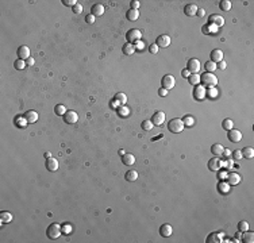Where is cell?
<instances>
[{"instance_id": "d590c367", "label": "cell", "mask_w": 254, "mask_h": 243, "mask_svg": "<svg viewBox=\"0 0 254 243\" xmlns=\"http://www.w3.org/2000/svg\"><path fill=\"white\" fill-rule=\"evenodd\" d=\"M218 30H219V27L218 26H215V24H211V23H208L207 26H205L204 28H203V31L204 33H207V34H214V33H218Z\"/></svg>"}, {"instance_id": "f907efd6", "label": "cell", "mask_w": 254, "mask_h": 243, "mask_svg": "<svg viewBox=\"0 0 254 243\" xmlns=\"http://www.w3.org/2000/svg\"><path fill=\"white\" fill-rule=\"evenodd\" d=\"M130 6H131V10H138L139 6H141V3L138 2V0H132V2L130 3Z\"/></svg>"}, {"instance_id": "ffe728a7", "label": "cell", "mask_w": 254, "mask_h": 243, "mask_svg": "<svg viewBox=\"0 0 254 243\" xmlns=\"http://www.w3.org/2000/svg\"><path fill=\"white\" fill-rule=\"evenodd\" d=\"M223 150H225V147H223V144H220V143H215L214 146L211 147V153H212L215 157L223 155Z\"/></svg>"}, {"instance_id": "816d5d0a", "label": "cell", "mask_w": 254, "mask_h": 243, "mask_svg": "<svg viewBox=\"0 0 254 243\" xmlns=\"http://www.w3.org/2000/svg\"><path fill=\"white\" fill-rule=\"evenodd\" d=\"M135 50L137 49H138V50H143L145 49V43H143V42H142V41H138V42H135Z\"/></svg>"}, {"instance_id": "f6af8a7d", "label": "cell", "mask_w": 254, "mask_h": 243, "mask_svg": "<svg viewBox=\"0 0 254 243\" xmlns=\"http://www.w3.org/2000/svg\"><path fill=\"white\" fill-rule=\"evenodd\" d=\"M207 242H208V243H212V242L218 243V242H222V240H220V239H219V238H218V235H216V234H211V235L208 236Z\"/></svg>"}, {"instance_id": "83f0119b", "label": "cell", "mask_w": 254, "mask_h": 243, "mask_svg": "<svg viewBox=\"0 0 254 243\" xmlns=\"http://www.w3.org/2000/svg\"><path fill=\"white\" fill-rule=\"evenodd\" d=\"M139 18V11L138 10H128L127 11V19L131 20V22H134Z\"/></svg>"}, {"instance_id": "8fae6325", "label": "cell", "mask_w": 254, "mask_h": 243, "mask_svg": "<svg viewBox=\"0 0 254 243\" xmlns=\"http://www.w3.org/2000/svg\"><path fill=\"white\" fill-rule=\"evenodd\" d=\"M152 122H153V124H156V126H161L162 123L165 122V114H163L162 111H156V112L153 114Z\"/></svg>"}, {"instance_id": "4fadbf2b", "label": "cell", "mask_w": 254, "mask_h": 243, "mask_svg": "<svg viewBox=\"0 0 254 243\" xmlns=\"http://www.w3.org/2000/svg\"><path fill=\"white\" fill-rule=\"evenodd\" d=\"M18 57L20 59H29L30 58V49H29V46H20V48L18 49Z\"/></svg>"}, {"instance_id": "1f68e13d", "label": "cell", "mask_w": 254, "mask_h": 243, "mask_svg": "<svg viewBox=\"0 0 254 243\" xmlns=\"http://www.w3.org/2000/svg\"><path fill=\"white\" fill-rule=\"evenodd\" d=\"M242 151V157L243 158H253L254 157V149L253 147H245Z\"/></svg>"}, {"instance_id": "6125c7cd", "label": "cell", "mask_w": 254, "mask_h": 243, "mask_svg": "<svg viewBox=\"0 0 254 243\" xmlns=\"http://www.w3.org/2000/svg\"><path fill=\"white\" fill-rule=\"evenodd\" d=\"M45 157H46V158H51V154L47 151V153H45Z\"/></svg>"}, {"instance_id": "e575fe53", "label": "cell", "mask_w": 254, "mask_h": 243, "mask_svg": "<svg viewBox=\"0 0 254 243\" xmlns=\"http://www.w3.org/2000/svg\"><path fill=\"white\" fill-rule=\"evenodd\" d=\"M219 7H220L222 11H230L231 10V2L230 0H222L219 3Z\"/></svg>"}, {"instance_id": "681fc988", "label": "cell", "mask_w": 254, "mask_h": 243, "mask_svg": "<svg viewBox=\"0 0 254 243\" xmlns=\"http://www.w3.org/2000/svg\"><path fill=\"white\" fill-rule=\"evenodd\" d=\"M85 22H87L88 24H93V23H95V16H93L92 14L87 15V16H85Z\"/></svg>"}, {"instance_id": "f546056e", "label": "cell", "mask_w": 254, "mask_h": 243, "mask_svg": "<svg viewBox=\"0 0 254 243\" xmlns=\"http://www.w3.org/2000/svg\"><path fill=\"white\" fill-rule=\"evenodd\" d=\"M114 100H116L118 101L119 104H122V105H124L127 103V96L124 95V93H122V92H119V93H116L115 95V97H114Z\"/></svg>"}, {"instance_id": "680465c9", "label": "cell", "mask_w": 254, "mask_h": 243, "mask_svg": "<svg viewBox=\"0 0 254 243\" xmlns=\"http://www.w3.org/2000/svg\"><path fill=\"white\" fill-rule=\"evenodd\" d=\"M26 62H27V65H29V66H33L34 63H35V59H34L33 57H30V58H29V59H27V61H26Z\"/></svg>"}, {"instance_id": "d6986e66", "label": "cell", "mask_w": 254, "mask_h": 243, "mask_svg": "<svg viewBox=\"0 0 254 243\" xmlns=\"http://www.w3.org/2000/svg\"><path fill=\"white\" fill-rule=\"evenodd\" d=\"M91 14L95 16V18H96V16H101L104 14V6H103V4H95L91 10Z\"/></svg>"}, {"instance_id": "5b68a950", "label": "cell", "mask_w": 254, "mask_h": 243, "mask_svg": "<svg viewBox=\"0 0 254 243\" xmlns=\"http://www.w3.org/2000/svg\"><path fill=\"white\" fill-rule=\"evenodd\" d=\"M126 38H127V41L130 42V43H132V42H138L142 38V33L138 28H131V30H128L127 31Z\"/></svg>"}, {"instance_id": "9a60e30c", "label": "cell", "mask_w": 254, "mask_h": 243, "mask_svg": "<svg viewBox=\"0 0 254 243\" xmlns=\"http://www.w3.org/2000/svg\"><path fill=\"white\" fill-rule=\"evenodd\" d=\"M211 61H214L215 63L223 61V52L219 49H215L211 52Z\"/></svg>"}, {"instance_id": "db71d44e", "label": "cell", "mask_w": 254, "mask_h": 243, "mask_svg": "<svg viewBox=\"0 0 254 243\" xmlns=\"http://www.w3.org/2000/svg\"><path fill=\"white\" fill-rule=\"evenodd\" d=\"M216 66H218V69L225 70V69H226V66H227V63H226L225 61H220V62H218V63H216Z\"/></svg>"}, {"instance_id": "3957f363", "label": "cell", "mask_w": 254, "mask_h": 243, "mask_svg": "<svg viewBox=\"0 0 254 243\" xmlns=\"http://www.w3.org/2000/svg\"><path fill=\"white\" fill-rule=\"evenodd\" d=\"M200 83H203L205 87H215L218 84V77L214 73H203V76H200Z\"/></svg>"}, {"instance_id": "7a4b0ae2", "label": "cell", "mask_w": 254, "mask_h": 243, "mask_svg": "<svg viewBox=\"0 0 254 243\" xmlns=\"http://www.w3.org/2000/svg\"><path fill=\"white\" fill-rule=\"evenodd\" d=\"M61 225L58 223H51L49 227L46 230V234H47V238L50 239H57V238L61 236Z\"/></svg>"}, {"instance_id": "4316f807", "label": "cell", "mask_w": 254, "mask_h": 243, "mask_svg": "<svg viewBox=\"0 0 254 243\" xmlns=\"http://www.w3.org/2000/svg\"><path fill=\"white\" fill-rule=\"evenodd\" d=\"M126 180L130 181V182H134L138 180V172H135V170H128L126 173Z\"/></svg>"}, {"instance_id": "f1b7e54d", "label": "cell", "mask_w": 254, "mask_h": 243, "mask_svg": "<svg viewBox=\"0 0 254 243\" xmlns=\"http://www.w3.org/2000/svg\"><path fill=\"white\" fill-rule=\"evenodd\" d=\"M204 68H205V70H207V72H208V73H214V72H215V70H216V69H218L216 63H215L214 61H211V59H210V61H207V62H205V63H204Z\"/></svg>"}, {"instance_id": "8992f818", "label": "cell", "mask_w": 254, "mask_h": 243, "mask_svg": "<svg viewBox=\"0 0 254 243\" xmlns=\"http://www.w3.org/2000/svg\"><path fill=\"white\" fill-rule=\"evenodd\" d=\"M161 84H162V88H165L166 91H169V89H173L174 85H176V80L172 74H166L163 76L162 80H161Z\"/></svg>"}, {"instance_id": "d6a6232c", "label": "cell", "mask_w": 254, "mask_h": 243, "mask_svg": "<svg viewBox=\"0 0 254 243\" xmlns=\"http://www.w3.org/2000/svg\"><path fill=\"white\" fill-rule=\"evenodd\" d=\"M66 108H65V105H62V104H58V105H55L54 107V112L55 115H58V116H64V115L66 114Z\"/></svg>"}, {"instance_id": "91938a15", "label": "cell", "mask_w": 254, "mask_h": 243, "mask_svg": "<svg viewBox=\"0 0 254 243\" xmlns=\"http://www.w3.org/2000/svg\"><path fill=\"white\" fill-rule=\"evenodd\" d=\"M196 15H199V16H204L205 15V11L201 8V10H197V14Z\"/></svg>"}, {"instance_id": "ab89813d", "label": "cell", "mask_w": 254, "mask_h": 243, "mask_svg": "<svg viewBox=\"0 0 254 243\" xmlns=\"http://www.w3.org/2000/svg\"><path fill=\"white\" fill-rule=\"evenodd\" d=\"M27 123H29L27 119L23 118V116H18V118L15 119V124L18 126V127H26V126H27Z\"/></svg>"}, {"instance_id": "52a82bcc", "label": "cell", "mask_w": 254, "mask_h": 243, "mask_svg": "<svg viewBox=\"0 0 254 243\" xmlns=\"http://www.w3.org/2000/svg\"><path fill=\"white\" fill-rule=\"evenodd\" d=\"M200 61L199 59H196V58H191L188 61V65H187V69L189 70V73H199V70H200Z\"/></svg>"}, {"instance_id": "f35d334b", "label": "cell", "mask_w": 254, "mask_h": 243, "mask_svg": "<svg viewBox=\"0 0 254 243\" xmlns=\"http://www.w3.org/2000/svg\"><path fill=\"white\" fill-rule=\"evenodd\" d=\"M26 65H27V62L24 61V59H20V58H18L15 61V63H14V66H15V69H18V70H22V69H24L26 68Z\"/></svg>"}, {"instance_id": "2e32d148", "label": "cell", "mask_w": 254, "mask_h": 243, "mask_svg": "<svg viewBox=\"0 0 254 243\" xmlns=\"http://www.w3.org/2000/svg\"><path fill=\"white\" fill-rule=\"evenodd\" d=\"M172 232H173V228H172L170 224H162L160 227V234L163 238H169L172 235Z\"/></svg>"}, {"instance_id": "603a6c76", "label": "cell", "mask_w": 254, "mask_h": 243, "mask_svg": "<svg viewBox=\"0 0 254 243\" xmlns=\"http://www.w3.org/2000/svg\"><path fill=\"white\" fill-rule=\"evenodd\" d=\"M227 180H229L230 185H236L241 182V176L238 173H230V174H227Z\"/></svg>"}, {"instance_id": "6f0895ef", "label": "cell", "mask_w": 254, "mask_h": 243, "mask_svg": "<svg viewBox=\"0 0 254 243\" xmlns=\"http://www.w3.org/2000/svg\"><path fill=\"white\" fill-rule=\"evenodd\" d=\"M181 74H183V77H185V78H188L189 76H191V73H189V70H188V69H184V70L181 72Z\"/></svg>"}, {"instance_id": "7bdbcfd3", "label": "cell", "mask_w": 254, "mask_h": 243, "mask_svg": "<svg viewBox=\"0 0 254 243\" xmlns=\"http://www.w3.org/2000/svg\"><path fill=\"white\" fill-rule=\"evenodd\" d=\"M238 230H239V232H245V231H247V230H249V223H247L246 220L239 221V223H238Z\"/></svg>"}, {"instance_id": "ba28073f", "label": "cell", "mask_w": 254, "mask_h": 243, "mask_svg": "<svg viewBox=\"0 0 254 243\" xmlns=\"http://www.w3.org/2000/svg\"><path fill=\"white\" fill-rule=\"evenodd\" d=\"M205 95H207V89H205L203 85H196V88L193 89V97H195L196 100H203Z\"/></svg>"}, {"instance_id": "74e56055", "label": "cell", "mask_w": 254, "mask_h": 243, "mask_svg": "<svg viewBox=\"0 0 254 243\" xmlns=\"http://www.w3.org/2000/svg\"><path fill=\"white\" fill-rule=\"evenodd\" d=\"M222 126H223V129H225V130L230 131V130L234 129V122H232L231 119H225L223 123H222Z\"/></svg>"}, {"instance_id": "484cf974", "label": "cell", "mask_w": 254, "mask_h": 243, "mask_svg": "<svg viewBox=\"0 0 254 243\" xmlns=\"http://www.w3.org/2000/svg\"><path fill=\"white\" fill-rule=\"evenodd\" d=\"M230 184H229V182H226L225 180H223V181H220V182H219V185H218V189H219V192H220V193H229V190H230Z\"/></svg>"}, {"instance_id": "cb8c5ba5", "label": "cell", "mask_w": 254, "mask_h": 243, "mask_svg": "<svg viewBox=\"0 0 254 243\" xmlns=\"http://www.w3.org/2000/svg\"><path fill=\"white\" fill-rule=\"evenodd\" d=\"M122 52H123L124 55H132V54L135 53V46H134V43H130V42H127V43L123 46Z\"/></svg>"}, {"instance_id": "e0dca14e", "label": "cell", "mask_w": 254, "mask_h": 243, "mask_svg": "<svg viewBox=\"0 0 254 243\" xmlns=\"http://www.w3.org/2000/svg\"><path fill=\"white\" fill-rule=\"evenodd\" d=\"M46 168H47V170L49 172H55V170L58 169V161L55 159V158H47V161H46Z\"/></svg>"}, {"instance_id": "bcb514c9", "label": "cell", "mask_w": 254, "mask_h": 243, "mask_svg": "<svg viewBox=\"0 0 254 243\" xmlns=\"http://www.w3.org/2000/svg\"><path fill=\"white\" fill-rule=\"evenodd\" d=\"M62 3L65 4V6H68V7H75L76 4H77V0H62Z\"/></svg>"}, {"instance_id": "4dcf8cb0", "label": "cell", "mask_w": 254, "mask_h": 243, "mask_svg": "<svg viewBox=\"0 0 254 243\" xmlns=\"http://www.w3.org/2000/svg\"><path fill=\"white\" fill-rule=\"evenodd\" d=\"M188 81H189V84H191V85H199L200 84V74L192 73L188 77Z\"/></svg>"}, {"instance_id": "ac0fdd59", "label": "cell", "mask_w": 254, "mask_h": 243, "mask_svg": "<svg viewBox=\"0 0 254 243\" xmlns=\"http://www.w3.org/2000/svg\"><path fill=\"white\" fill-rule=\"evenodd\" d=\"M208 20H210L211 24H215V26H218V27H220L225 24V19H223L220 15H211Z\"/></svg>"}, {"instance_id": "7dc6e473", "label": "cell", "mask_w": 254, "mask_h": 243, "mask_svg": "<svg viewBox=\"0 0 254 243\" xmlns=\"http://www.w3.org/2000/svg\"><path fill=\"white\" fill-rule=\"evenodd\" d=\"M73 12H75V14H81V12H83V6H81L80 3H77L76 6L73 7Z\"/></svg>"}, {"instance_id": "11a10c76", "label": "cell", "mask_w": 254, "mask_h": 243, "mask_svg": "<svg viewBox=\"0 0 254 243\" xmlns=\"http://www.w3.org/2000/svg\"><path fill=\"white\" fill-rule=\"evenodd\" d=\"M158 95L163 97V96H166V95H168V91H166L165 88H160V89H158Z\"/></svg>"}, {"instance_id": "b9f144b4", "label": "cell", "mask_w": 254, "mask_h": 243, "mask_svg": "<svg viewBox=\"0 0 254 243\" xmlns=\"http://www.w3.org/2000/svg\"><path fill=\"white\" fill-rule=\"evenodd\" d=\"M118 112H119L120 116H128V115H130V108L126 107V105H120Z\"/></svg>"}, {"instance_id": "9f6ffc18", "label": "cell", "mask_w": 254, "mask_h": 243, "mask_svg": "<svg viewBox=\"0 0 254 243\" xmlns=\"http://www.w3.org/2000/svg\"><path fill=\"white\" fill-rule=\"evenodd\" d=\"M227 174H229V173H226V172H219L218 177H219V178H220V180L223 181V180H226V178H227Z\"/></svg>"}, {"instance_id": "5bb4252c", "label": "cell", "mask_w": 254, "mask_h": 243, "mask_svg": "<svg viewBox=\"0 0 254 243\" xmlns=\"http://www.w3.org/2000/svg\"><path fill=\"white\" fill-rule=\"evenodd\" d=\"M197 6L196 4H187V6L184 7V14L187 15V16H193V15H196L197 14Z\"/></svg>"}, {"instance_id": "836d02e7", "label": "cell", "mask_w": 254, "mask_h": 243, "mask_svg": "<svg viewBox=\"0 0 254 243\" xmlns=\"http://www.w3.org/2000/svg\"><path fill=\"white\" fill-rule=\"evenodd\" d=\"M242 240L246 242V243H253L254 242V232L245 231L243 232V236H242Z\"/></svg>"}, {"instance_id": "94428289", "label": "cell", "mask_w": 254, "mask_h": 243, "mask_svg": "<svg viewBox=\"0 0 254 243\" xmlns=\"http://www.w3.org/2000/svg\"><path fill=\"white\" fill-rule=\"evenodd\" d=\"M223 153H225L226 157H231V151L229 150V149H225V150H223Z\"/></svg>"}, {"instance_id": "7402d4cb", "label": "cell", "mask_w": 254, "mask_h": 243, "mask_svg": "<svg viewBox=\"0 0 254 243\" xmlns=\"http://www.w3.org/2000/svg\"><path fill=\"white\" fill-rule=\"evenodd\" d=\"M24 118L27 119L29 123H35L38 120V114H37V111L30 109V111H27V112L24 114Z\"/></svg>"}, {"instance_id": "30bf717a", "label": "cell", "mask_w": 254, "mask_h": 243, "mask_svg": "<svg viewBox=\"0 0 254 243\" xmlns=\"http://www.w3.org/2000/svg\"><path fill=\"white\" fill-rule=\"evenodd\" d=\"M229 139H230V142H232V143H238V142H241L242 140V133H241L239 130H230L229 131Z\"/></svg>"}, {"instance_id": "60d3db41", "label": "cell", "mask_w": 254, "mask_h": 243, "mask_svg": "<svg viewBox=\"0 0 254 243\" xmlns=\"http://www.w3.org/2000/svg\"><path fill=\"white\" fill-rule=\"evenodd\" d=\"M153 127H154V124H153L152 120H143L142 122V129H143L145 131H152Z\"/></svg>"}, {"instance_id": "f5cc1de1", "label": "cell", "mask_w": 254, "mask_h": 243, "mask_svg": "<svg viewBox=\"0 0 254 243\" xmlns=\"http://www.w3.org/2000/svg\"><path fill=\"white\" fill-rule=\"evenodd\" d=\"M232 154H234V158L235 159H242L243 158V157H242V151H241V150H235Z\"/></svg>"}, {"instance_id": "8d00e7d4", "label": "cell", "mask_w": 254, "mask_h": 243, "mask_svg": "<svg viewBox=\"0 0 254 243\" xmlns=\"http://www.w3.org/2000/svg\"><path fill=\"white\" fill-rule=\"evenodd\" d=\"M183 122H184V126H187V127H192L193 124H195V118L191 116V115H187V116H184Z\"/></svg>"}, {"instance_id": "44dd1931", "label": "cell", "mask_w": 254, "mask_h": 243, "mask_svg": "<svg viewBox=\"0 0 254 243\" xmlns=\"http://www.w3.org/2000/svg\"><path fill=\"white\" fill-rule=\"evenodd\" d=\"M122 161H123V164L124 165H127V166H131V165H134L135 164V157L130 154V153H126V154H123L122 155Z\"/></svg>"}, {"instance_id": "ee69618b", "label": "cell", "mask_w": 254, "mask_h": 243, "mask_svg": "<svg viewBox=\"0 0 254 243\" xmlns=\"http://www.w3.org/2000/svg\"><path fill=\"white\" fill-rule=\"evenodd\" d=\"M207 95L211 97V99H214V97L218 96V89L215 87H210V89H207Z\"/></svg>"}, {"instance_id": "9c48e42d", "label": "cell", "mask_w": 254, "mask_h": 243, "mask_svg": "<svg viewBox=\"0 0 254 243\" xmlns=\"http://www.w3.org/2000/svg\"><path fill=\"white\" fill-rule=\"evenodd\" d=\"M64 120H65V123H68V124H75V123H77V120H79V115H77V112H75V111H66V114L64 115Z\"/></svg>"}, {"instance_id": "c3c4849f", "label": "cell", "mask_w": 254, "mask_h": 243, "mask_svg": "<svg viewBox=\"0 0 254 243\" xmlns=\"http://www.w3.org/2000/svg\"><path fill=\"white\" fill-rule=\"evenodd\" d=\"M158 49H160V48H158L156 43H153V45L149 46V52L152 53V54H157V53H158Z\"/></svg>"}, {"instance_id": "d4e9b609", "label": "cell", "mask_w": 254, "mask_h": 243, "mask_svg": "<svg viewBox=\"0 0 254 243\" xmlns=\"http://www.w3.org/2000/svg\"><path fill=\"white\" fill-rule=\"evenodd\" d=\"M12 221V215L10 212H0V223L4 224V223H10Z\"/></svg>"}, {"instance_id": "7c38bea8", "label": "cell", "mask_w": 254, "mask_h": 243, "mask_svg": "<svg viewBox=\"0 0 254 243\" xmlns=\"http://www.w3.org/2000/svg\"><path fill=\"white\" fill-rule=\"evenodd\" d=\"M156 45L158 48H168V46L170 45V37L166 35V34H162V35H160L157 38Z\"/></svg>"}, {"instance_id": "6da1fadb", "label": "cell", "mask_w": 254, "mask_h": 243, "mask_svg": "<svg viewBox=\"0 0 254 243\" xmlns=\"http://www.w3.org/2000/svg\"><path fill=\"white\" fill-rule=\"evenodd\" d=\"M184 127H185V126H184L183 119H179V118L172 119V120L168 123V130H169L170 133H173V134H180V133H183Z\"/></svg>"}, {"instance_id": "277c9868", "label": "cell", "mask_w": 254, "mask_h": 243, "mask_svg": "<svg viewBox=\"0 0 254 243\" xmlns=\"http://www.w3.org/2000/svg\"><path fill=\"white\" fill-rule=\"evenodd\" d=\"M223 166H227V162H223L218 158V157H214V158H211L210 162H208V169L212 170V172H218L220 168Z\"/></svg>"}]
</instances>
